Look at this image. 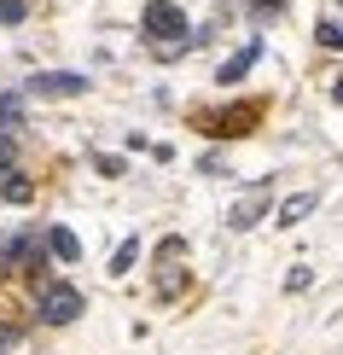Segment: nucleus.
<instances>
[{"label":"nucleus","instance_id":"nucleus-1","mask_svg":"<svg viewBox=\"0 0 343 355\" xmlns=\"http://www.w3.org/2000/svg\"><path fill=\"white\" fill-rule=\"evenodd\" d=\"M146 35H152L157 47H175V41L186 35V12L175 6V0H146Z\"/></svg>","mask_w":343,"mask_h":355},{"label":"nucleus","instance_id":"nucleus-13","mask_svg":"<svg viewBox=\"0 0 343 355\" xmlns=\"http://www.w3.org/2000/svg\"><path fill=\"white\" fill-rule=\"evenodd\" d=\"M18 111H24V99H18V94H6V99H0V116H6V123H18Z\"/></svg>","mask_w":343,"mask_h":355},{"label":"nucleus","instance_id":"nucleus-14","mask_svg":"<svg viewBox=\"0 0 343 355\" xmlns=\"http://www.w3.org/2000/svg\"><path fill=\"white\" fill-rule=\"evenodd\" d=\"M332 94H337V105H343V82H337V87H332Z\"/></svg>","mask_w":343,"mask_h":355},{"label":"nucleus","instance_id":"nucleus-15","mask_svg":"<svg viewBox=\"0 0 343 355\" xmlns=\"http://www.w3.org/2000/svg\"><path fill=\"white\" fill-rule=\"evenodd\" d=\"M262 6H285V0H262Z\"/></svg>","mask_w":343,"mask_h":355},{"label":"nucleus","instance_id":"nucleus-10","mask_svg":"<svg viewBox=\"0 0 343 355\" xmlns=\"http://www.w3.org/2000/svg\"><path fill=\"white\" fill-rule=\"evenodd\" d=\"M134 257H140V245L128 239V245H123V250H116V257H111V268H116V274H123V268H134Z\"/></svg>","mask_w":343,"mask_h":355},{"label":"nucleus","instance_id":"nucleus-7","mask_svg":"<svg viewBox=\"0 0 343 355\" xmlns=\"http://www.w3.org/2000/svg\"><path fill=\"white\" fill-rule=\"evenodd\" d=\"M308 210H315V192H297V198H285V204H279V221L291 227V221H303Z\"/></svg>","mask_w":343,"mask_h":355},{"label":"nucleus","instance_id":"nucleus-9","mask_svg":"<svg viewBox=\"0 0 343 355\" xmlns=\"http://www.w3.org/2000/svg\"><path fill=\"white\" fill-rule=\"evenodd\" d=\"M320 41L326 47H343V18H320Z\"/></svg>","mask_w":343,"mask_h":355},{"label":"nucleus","instance_id":"nucleus-8","mask_svg":"<svg viewBox=\"0 0 343 355\" xmlns=\"http://www.w3.org/2000/svg\"><path fill=\"white\" fill-rule=\"evenodd\" d=\"M256 216H262V198H245L233 210V227H256Z\"/></svg>","mask_w":343,"mask_h":355},{"label":"nucleus","instance_id":"nucleus-6","mask_svg":"<svg viewBox=\"0 0 343 355\" xmlns=\"http://www.w3.org/2000/svg\"><path fill=\"white\" fill-rule=\"evenodd\" d=\"M29 192H35V187H29L18 169H6V175H0V198H6V204H29Z\"/></svg>","mask_w":343,"mask_h":355},{"label":"nucleus","instance_id":"nucleus-11","mask_svg":"<svg viewBox=\"0 0 343 355\" xmlns=\"http://www.w3.org/2000/svg\"><path fill=\"white\" fill-rule=\"evenodd\" d=\"M18 169V152H12V135H0V175Z\"/></svg>","mask_w":343,"mask_h":355},{"label":"nucleus","instance_id":"nucleus-12","mask_svg":"<svg viewBox=\"0 0 343 355\" xmlns=\"http://www.w3.org/2000/svg\"><path fill=\"white\" fill-rule=\"evenodd\" d=\"M24 18V0H0V24H18Z\"/></svg>","mask_w":343,"mask_h":355},{"label":"nucleus","instance_id":"nucleus-3","mask_svg":"<svg viewBox=\"0 0 343 355\" xmlns=\"http://www.w3.org/2000/svg\"><path fill=\"white\" fill-rule=\"evenodd\" d=\"M29 87H35V94H82V76H70V70H53V76H35V82H29Z\"/></svg>","mask_w":343,"mask_h":355},{"label":"nucleus","instance_id":"nucleus-2","mask_svg":"<svg viewBox=\"0 0 343 355\" xmlns=\"http://www.w3.org/2000/svg\"><path fill=\"white\" fill-rule=\"evenodd\" d=\"M82 315V291L76 286H47L41 291V320H53V327H64V320Z\"/></svg>","mask_w":343,"mask_h":355},{"label":"nucleus","instance_id":"nucleus-4","mask_svg":"<svg viewBox=\"0 0 343 355\" xmlns=\"http://www.w3.org/2000/svg\"><path fill=\"white\" fill-rule=\"evenodd\" d=\"M256 58H262V41H250V47H245V53H233V58H227V64H221V82H238V76H245V70H250V64H256Z\"/></svg>","mask_w":343,"mask_h":355},{"label":"nucleus","instance_id":"nucleus-5","mask_svg":"<svg viewBox=\"0 0 343 355\" xmlns=\"http://www.w3.org/2000/svg\"><path fill=\"white\" fill-rule=\"evenodd\" d=\"M47 245H53V257H58V262H76V257H82V245H76V233H70V227H53V233H47Z\"/></svg>","mask_w":343,"mask_h":355}]
</instances>
